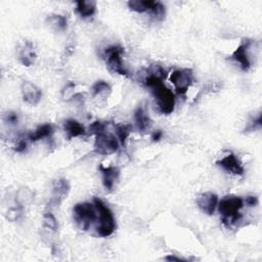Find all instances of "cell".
<instances>
[{
    "mask_svg": "<svg viewBox=\"0 0 262 262\" xmlns=\"http://www.w3.org/2000/svg\"><path fill=\"white\" fill-rule=\"evenodd\" d=\"M163 136V132L162 130H156L155 132L152 134V139L153 141H159Z\"/></svg>",
    "mask_w": 262,
    "mask_h": 262,
    "instance_id": "d6a6232c",
    "label": "cell"
},
{
    "mask_svg": "<svg viewBox=\"0 0 262 262\" xmlns=\"http://www.w3.org/2000/svg\"><path fill=\"white\" fill-rule=\"evenodd\" d=\"M151 12L157 20L161 21L165 18V6H164L163 3H161L160 1H155V4L151 9Z\"/></svg>",
    "mask_w": 262,
    "mask_h": 262,
    "instance_id": "484cf974",
    "label": "cell"
},
{
    "mask_svg": "<svg viewBox=\"0 0 262 262\" xmlns=\"http://www.w3.org/2000/svg\"><path fill=\"white\" fill-rule=\"evenodd\" d=\"M116 128V133L118 135V138L120 139L122 144H125L126 139L130 135L131 131H132V126L129 124H118L115 126Z\"/></svg>",
    "mask_w": 262,
    "mask_h": 262,
    "instance_id": "7402d4cb",
    "label": "cell"
},
{
    "mask_svg": "<svg viewBox=\"0 0 262 262\" xmlns=\"http://www.w3.org/2000/svg\"><path fill=\"white\" fill-rule=\"evenodd\" d=\"M194 72L192 69H179L175 70L171 76L170 81L174 85L175 90L178 94L185 95L189 88L194 83Z\"/></svg>",
    "mask_w": 262,
    "mask_h": 262,
    "instance_id": "52a82bcc",
    "label": "cell"
},
{
    "mask_svg": "<svg viewBox=\"0 0 262 262\" xmlns=\"http://www.w3.org/2000/svg\"><path fill=\"white\" fill-rule=\"evenodd\" d=\"M96 208L94 204L87 202L78 203L73 208V218L82 231H87L89 229L92 222L96 219Z\"/></svg>",
    "mask_w": 262,
    "mask_h": 262,
    "instance_id": "3957f363",
    "label": "cell"
},
{
    "mask_svg": "<svg viewBox=\"0 0 262 262\" xmlns=\"http://www.w3.org/2000/svg\"><path fill=\"white\" fill-rule=\"evenodd\" d=\"M252 45V40L244 39L242 43L238 46V48L233 54V59L240 64L243 71H248L251 68V60L249 51Z\"/></svg>",
    "mask_w": 262,
    "mask_h": 262,
    "instance_id": "ba28073f",
    "label": "cell"
},
{
    "mask_svg": "<svg viewBox=\"0 0 262 262\" xmlns=\"http://www.w3.org/2000/svg\"><path fill=\"white\" fill-rule=\"evenodd\" d=\"M34 196H35L34 192H33L30 188L21 187L18 191H16L15 203L22 207L28 206L33 202V200H34Z\"/></svg>",
    "mask_w": 262,
    "mask_h": 262,
    "instance_id": "ac0fdd59",
    "label": "cell"
},
{
    "mask_svg": "<svg viewBox=\"0 0 262 262\" xmlns=\"http://www.w3.org/2000/svg\"><path fill=\"white\" fill-rule=\"evenodd\" d=\"M64 129L66 134H67L68 139H72L74 137L85 134L84 126L74 119L66 120L64 124Z\"/></svg>",
    "mask_w": 262,
    "mask_h": 262,
    "instance_id": "2e32d148",
    "label": "cell"
},
{
    "mask_svg": "<svg viewBox=\"0 0 262 262\" xmlns=\"http://www.w3.org/2000/svg\"><path fill=\"white\" fill-rule=\"evenodd\" d=\"M100 170L103 175L104 187L107 190L112 191L114 189L115 184H116V182L119 178V175H120L119 169L117 167H113V166L105 167L104 165H101Z\"/></svg>",
    "mask_w": 262,
    "mask_h": 262,
    "instance_id": "9a60e30c",
    "label": "cell"
},
{
    "mask_svg": "<svg viewBox=\"0 0 262 262\" xmlns=\"http://www.w3.org/2000/svg\"><path fill=\"white\" fill-rule=\"evenodd\" d=\"M134 121L136 125V129L138 132L144 133L149 130L152 126V120L149 116V113L146 112L145 108L139 106L134 112Z\"/></svg>",
    "mask_w": 262,
    "mask_h": 262,
    "instance_id": "5bb4252c",
    "label": "cell"
},
{
    "mask_svg": "<svg viewBox=\"0 0 262 262\" xmlns=\"http://www.w3.org/2000/svg\"><path fill=\"white\" fill-rule=\"evenodd\" d=\"M167 261H183V262H186L187 259H184V258H180V257H176V256H173V255H169V256H166L165 258H164Z\"/></svg>",
    "mask_w": 262,
    "mask_h": 262,
    "instance_id": "836d02e7",
    "label": "cell"
},
{
    "mask_svg": "<svg viewBox=\"0 0 262 262\" xmlns=\"http://www.w3.org/2000/svg\"><path fill=\"white\" fill-rule=\"evenodd\" d=\"M69 193H70V184L68 180L66 178L56 179L53 186L51 203L56 206H59L66 198H67Z\"/></svg>",
    "mask_w": 262,
    "mask_h": 262,
    "instance_id": "8fae6325",
    "label": "cell"
},
{
    "mask_svg": "<svg viewBox=\"0 0 262 262\" xmlns=\"http://www.w3.org/2000/svg\"><path fill=\"white\" fill-rule=\"evenodd\" d=\"M37 56L33 44L30 41H24L19 48V60L25 67H31L35 63Z\"/></svg>",
    "mask_w": 262,
    "mask_h": 262,
    "instance_id": "4fadbf2b",
    "label": "cell"
},
{
    "mask_svg": "<svg viewBox=\"0 0 262 262\" xmlns=\"http://www.w3.org/2000/svg\"><path fill=\"white\" fill-rule=\"evenodd\" d=\"M43 224L44 226L52 232H57L59 228V223L55 215L52 212H45L43 215Z\"/></svg>",
    "mask_w": 262,
    "mask_h": 262,
    "instance_id": "cb8c5ba5",
    "label": "cell"
},
{
    "mask_svg": "<svg viewBox=\"0 0 262 262\" xmlns=\"http://www.w3.org/2000/svg\"><path fill=\"white\" fill-rule=\"evenodd\" d=\"M4 121L9 125H15L19 122V115L15 112H7L4 115Z\"/></svg>",
    "mask_w": 262,
    "mask_h": 262,
    "instance_id": "f1b7e54d",
    "label": "cell"
},
{
    "mask_svg": "<svg viewBox=\"0 0 262 262\" xmlns=\"http://www.w3.org/2000/svg\"><path fill=\"white\" fill-rule=\"evenodd\" d=\"M93 204L96 208L98 216H100L98 225L96 227L98 236L103 238L112 236L115 232V229H116V222H115L112 210L100 198H94Z\"/></svg>",
    "mask_w": 262,
    "mask_h": 262,
    "instance_id": "6da1fadb",
    "label": "cell"
},
{
    "mask_svg": "<svg viewBox=\"0 0 262 262\" xmlns=\"http://www.w3.org/2000/svg\"><path fill=\"white\" fill-rule=\"evenodd\" d=\"M47 24L58 31H64L67 29L68 20L62 14H51L47 16Z\"/></svg>",
    "mask_w": 262,
    "mask_h": 262,
    "instance_id": "44dd1931",
    "label": "cell"
},
{
    "mask_svg": "<svg viewBox=\"0 0 262 262\" xmlns=\"http://www.w3.org/2000/svg\"><path fill=\"white\" fill-rule=\"evenodd\" d=\"M244 206V200L237 196H227L223 198L219 205L218 210L222 216V221L225 224H233L241 218V209Z\"/></svg>",
    "mask_w": 262,
    "mask_h": 262,
    "instance_id": "7a4b0ae2",
    "label": "cell"
},
{
    "mask_svg": "<svg viewBox=\"0 0 262 262\" xmlns=\"http://www.w3.org/2000/svg\"><path fill=\"white\" fill-rule=\"evenodd\" d=\"M74 89H75V85L73 83H69L66 85L63 90H62V96L65 101H69L71 98H73L75 96L74 94Z\"/></svg>",
    "mask_w": 262,
    "mask_h": 262,
    "instance_id": "83f0119b",
    "label": "cell"
},
{
    "mask_svg": "<svg viewBox=\"0 0 262 262\" xmlns=\"http://www.w3.org/2000/svg\"><path fill=\"white\" fill-rule=\"evenodd\" d=\"M119 149L118 139L113 134L103 131L101 133L95 134L94 150L96 153L104 156H109L117 152Z\"/></svg>",
    "mask_w": 262,
    "mask_h": 262,
    "instance_id": "8992f818",
    "label": "cell"
},
{
    "mask_svg": "<svg viewBox=\"0 0 262 262\" xmlns=\"http://www.w3.org/2000/svg\"><path fill=\"white\" fill-rule=\"evenodd\" d=\"M216 164L227 173L240 175V176H242L245 173V168L243 166L242 162L233 153H228L222 159L218 160Z\"/></svg>",
    "mask_w": 262,
    "mask_h": 262,
    "instance_id": "9c48e42d",
    "label": "cell"
},
{
    "mask_svg": "<svg viewBox=\"0 0 262 262\" xmlns=\"http://www.w3.org/2000/svg\"><path fill=\"white\" fill-rule=\"evenodd\" d=\"M76 11L79 13L81 18H91L96 11V2L93 1V0H82V1H77Z\"/></svg>",
    "mask_w": 262,
    "mask_h": 262,
    "instance_id": "e0dca14e",
    "label": "cell"
},
{
    "mask_svg": "<svg viewBox=\"0 0 262 262\" xmlns=\"http://www.w3.org/2000/svg\"><path fill=\"white\" fill-rule=\"evenodd\" d=\"M124 54V48L118 45H113L108 47L105 51L104 58L108 65L109 69L119 75L128 76V70L125 68V66L122 62L121 56Z\"/></svg>",
    "mask_w": 262,
    "mask_h": 262,
    "instance_id": "277c9868",
    "label": "cell"
},
{
    "mask_svg": "<svg viewBox=\"0 0 262 262\" xmlns=\"http://www.w3.org/2000/svg\"><path fill=\"white\" fill-rule=\"evenodd\" d=\"M154 4L155 1H152V0H130V1H128V7L131 10L139 13L151 11Z\"/></svg>",
    "mask_w": 262,
    "mask_h": 262,
    "instance_id": "ffe728a7",
    "label": "cell"
},
{
    "mask_svg": "<svg viewBox=\"0 0 262 262\" xmlns=\"http://www.w3.org/2000/svg\"><path fill=\"white\" fill-rule=\"evenodd\" d=\"M91 91H92L93 96L106 94L107 92L111 91V86L109 83H107L106 81L100 80V81H96L93 84V86L91 87Z\"/></svg>",
    "mask_w": 262,
    "mask_h": 262,
    "instance_id": "d4e9b609",
    "label": "cell"
},
{
    "mask_svg": "<svg viewBox=\"0 0 262 262\" xmlns=\"http://www.w3.org/2000/svg\"><path fill=\"white\" fill-rule=\"evenodd\" d=\"M245 202L248 206L253 207V206H256L258 204V198L256 196H248L247 198H246Z\"/></svg>",
    "mask_w": 262,
    "mask_h": 262,
    "instance_id": "1f68e13d",
    "label": "cell"
},
{
    "mask_svg": "<svg viewBox=\"0 0 262 262\" xmlns=\"http://www.w3.org/2000/svg\"><path fill=\"white\" fill-rule=\"evenodd\" d=\"M262 124V117H261V113L259 112L257 117L252 118L249 125L245 128V132H249V131H254L256 129H259Z\"/></svg>",
    "mask_w": 262,
    "mask_h": 262,
    "instance_id": "4316f807",
    "label": "cell"
},
{
    "mask_svg": "<svg viewBox=\"0 0 262 262\" xmlns=\"http://www.w3.org/2000/svg\"><path fill=\"white\" fill-rule=\"evenodd\" d=\"M199 208L207 215H212L215 212L218 204V196L213 193H204L196 199Z\"/></svg>",
    "mask_w": 262,
    "mask_h": 262,
    "instance_id": "7c38bea8",
    "label": "cell"
},
{
    "mask_svg": "<svg viewBox=\"0 0 262 262\" xmlns=\"http://www.w3.org/2000/svg\"><path fill=\"white\" fill-rule=\"evenodd\" d=\"M27 145L28 144L26 139H20L14 146V151L16 153H24L27 150Z\"/></svg>",
    "mask_w": 262,
    "mask_h": 262,
    "instance_id": "4dcf8cb0",
    "label": "cell"
},
{
    "mask_svg": "<svg viewBox=\"0 0 262 262\" xmlns=\"http://www.w3.org/2000/svg\"><path fill=\"white\" fill-rule=\"evenodd\" d=\"M21 91L23 95V100L29 105L36 106L41 101L42 90L30 81H23Z\"/></svg>",
    "mask_w": 262,
    "mask_h": 262,
    "instance_id": "30bf717a",
    "label": "cell"
},
{
    "mask_svg": "<svg viewBox=\"0 0 262 262\" xmlns=\"http://www.w3.org/2000/svg\"><path fill=\"white\" fill-rule=\"evenodd\" d=\"M23 210H24V207L20 206L16 204V206L14 207H10L6 213H5V218L10 221V222H14L16 220H19L22 215H23Z\"/></svg>",
    "mask_w": 262,
    "mask_h": 262,
    "instance_id": "603a6c76",
    "label": "cell"
},
{
    "mask_svg": "<svg viewBox=\"0 0 262 262\" xmlns=\"http://www.w3.org/2000/svg\"><path fill=\"white\" fill-rule=\"evenodd\" d=\"M54 133V126L49 123L38 126L33 132L28 135V139L31 141H38L40 139L51 136Z\"/></svg>",
    "mask_w": 262,
    "mask_h": 262,
    "instance_id": "d6986e66",
    "label": "cell"
},
{
    "mask_svg": "<svg viewBox=\"0 0 262 262\" xmlns=\"http://www.w3.org/2000/svg\"><path fill=\"white\" fill-rule=\"evenodd\" d=\"M106 128V124H104L101 121H95L94 123H92L89 127V130L91 131L92 134H97V133H101L103 131H105Z\"/></svg>",
    "mask_w": 262,
    "mask_h": 262,
    "instance_id": "f546056e",
    "label": "cell"
},
{
    "mask_svg": "<svg viewBox=\"0 0 262 262\" xmlns=\"http://www.w3.org/2000/svg\"><path fill=\"white\" fill-rule=\"evenodd\" d=\"M152 89L161 113L165 115L171 114L175 107V96L172 91L164 85V83H161Z\"/></svg>",
    "mask_w": 262,
    "mask_h": 262,
    "instance_id": "5b68a950",
    "label": "cell"
}]
</instances>
